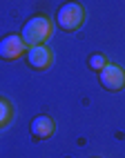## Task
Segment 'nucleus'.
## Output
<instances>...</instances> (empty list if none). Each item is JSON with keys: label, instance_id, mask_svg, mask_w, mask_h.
Instances as JSON below:
<instances>
[{"label": "nucleus", "instance_id": "f257e3e1", "mask_svg": "<svg viewBox=\"0 0 125 158\" xmlns=\"http://www.w3.org/2000/svg\"><path fill=\"white\" fill-rule=\"evenodd\" d=\"M51 34H54V23H51V18L45 16V14L31 16L23 25V31H20V36H23V40L29 47L45 45L47 40L51 38Z\"/></svg>", "mask_w": 125, "mask_h": 158}, {"label": "nucleus", "instance_id": "f03ea898", "mask_svg": "<svg viewBox=\"0 0 125 158\" xmlns=\"http://www.w3.org/2000/svg\"><path fill=\"white\" fill-rule=\"evenodd\" d=\"M85 7H83L80 2H76V0H69V2L60 5L58 11H56V25L67 31V34H74V31H78L83 25H85Z\"/></svg>", "mask_w": 125, "mask_h": 158}, {"label": "nucleus", "instance_id": "7ed1b4c3", "mask_svg": "<svg viewBox=\"0 0 125 158\" xmlns=\"http://www.w3.org/2000/svg\"><path fill=\"white\" fill-rule=\"evenodd\" d=\"M29 45L23 40L20 34H9L0 40V58L2 60H20L27 56Z\"/></svg>", "mask_w": 125, "mask_h": 158}, {"label": "nucleus", "instance_id": "20e7f679", "mask_svg": "<svg viewBox=\"0 0 125 158\" xmlns=\"http://www.w3.org/2000/svg\"><path fill=\"white\" fill-rule=\"evenodd\" d=\"M101 87L107 91H121L125 87V69L116 62H110V65L98 73Z\"/></svg>", "mask_w": 125, "mask_h": 158}, {"label": "nucleus", "instance_id": "39448f33", "mask_svg": "<svg viewBox=\"0 0 125 158\" xmlns=\"http://www.w3.org/2000/svg\"><path fill=\"white\" fill-rule=\"evenodd\" d=\"M25 60L34 71H45V69L51 67V62H54V54H51V49L47 45H36V47L27 49Z\"/></svg>", "mask_w": 125, "mask_h": 158}, {"label": "nucleus", "instance_id": "423d86ee", "mask_svg": "<svg viewBox=\"0 0 125 158\" xmlns=\"http://www.w3.org/2000/svg\"><path fill=\"white\" fill-rule=\"evenodd\" d=\"M29 129H31L34 140H47L56 131V120L51 118V116H47V114H40V116H36V118L31 120Z\"/></svg>", "mask_w": 125, "mask_h": 158}, {"label": "nucleus", "instance_id": "0eeeda50", "mask_svg": "<svg viewBox=\"0 0 125 158\" xmlns=\"http://www.w3.org/2000/svg\"><path fill=\"white\" fill-rule=\"evenodd\" d=\"M11 118H14V105H11V100L5 98V96H0V129L7 127V125L11 123Z\"/></svg>", "mask_w": 125, "mask_h": 158}, {"label": "nucleus", "instance_id": "6e6552de", "mask_svg": "<svg viewBox=\"0 0 125 158\" xmlns=\"http://www.w3.org/2000/svg\"><path fill=\"white\" fill-rule=\"evenodd\" d=\"M87 65H89V69H92V71L101 73L103 69L110 65V58H107L105 54H92V56L87 58Z\"/></svg>", "mask_w": 125, "mask_h": 158}]
</instances>
